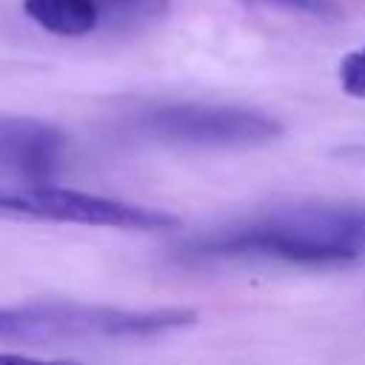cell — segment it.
Instances as JSON below:
<instances>
[{
    "label": "cell",
    "instance_id": "obj_5",
    "mask_svg": "<svg viewBox=\"0 0 365 365\" xmlns=\"http://www.w3.org/2000/svg\"><path fill=\"white\" fill-rule=\"evenodd\" d=\"M23 9L37 26L60 37H83L100 26L91 0H26Z\"/></svg>",
    "mask_w": 365,
    "mask_h": 365
},
{
    "label": "cell",
    "instance_id": "obj_1",
    "mask_svg": "<svg viewBox=\"0 0 365 365\" xmlns=\"http://www.w3.org/2000/svg\"><path fill=\"white\" fill-rule=\"evenodd\" d=\"M194 308H114L83 302H20L0 305V339L60 342V339H134L157 336L197 322Z\"/></svg>",
    "mask_w": 365,
    "mask_h": 365
},
{
    "label": "cell",
    "instance_id": "obj_3",
    "mask_svg": "<svg viewBox=\"0 0 365 365\" xmlns=\"http://www.w3.org/2000/svg\"><path fill=\"white\" fill-rule=\"evenodd\" d=\"M140 131L174 145L251 148L282 134V123L265 111L214 103H165L140 114Z\"/></svg>",
    "mask_w": 365,
    "mask_h": 365
},
{
    "label": "cell",
    "instance_id": "obj_4",
    "mask_svg": "<svg viewBox=\"0 0 365 365\" xmlns=\"http://www.w3.org/2000/svg\"><path fill=\"white\" fill-rule=\"evenodd\" d=\"M66 134L37 117L0 114V185H51L63 168Z\"/></svg>",
    "mask_w": 365,
    "mask_h": 365
},
{
    "label": "cell",
    "instance_id": "obj_9",
    "mask_svg": "<svg viewBox=\"0 0 365 365\" xmlns=\"http://www.w3.org/2000/svg\"><path fill=\"white\" fill-rule=\"evenodd\" d=\"M0 365H83L74 359H34L23 354H0Z\"/></svg>",
    "mask_w": 365,
    "mask_h": 365
},
{
    "label": "cell",
    "instance_id": "obj_2",
    "mask_svg": "<svg viewBox=\"0 0 365 365\" xmlns=\"http://www.w3.org/2000/svg\"><path fill=\"white\" fill-rule=\"evenodd\" d=\"M0 220L74 222L123 231L180 228V217L114 197H100L63 185H0Z\"/></svg>",
    "mask_w": 365,
    "mask_h": 365
},
{
    "label": "cell",
    "instance_id": "obj_8",
    "mask_svg": "<svg viewBox=\"0 0 365 365\" xmlns=\"http://www.w3.org/2000/svg\"><path fill=\"white\" fill-rule=\"evenodd\" d=\"M251 3H265V6H282L299 14H311V17H336V6L334 0H251Z\"/></svg>",
    "mask_w": 365,
    "mask_h": 365
},
{
    "label": "cell",
    "instance_id": "obj_6",
    "mask_svg": "<svg viewBox=\"0 0 365 365\" xmlns=\"http://www.w3.org/2000/svg\"><path fill=\"white\" fill-rule=\"evenodd\" d=\"M100 23L114 29H134L145 26L168 11V0H91Z\"/></svg>",
    "mask_w": 365,
    "mask_h": 365
},
{
    "label": "cell",
    "instance_id": "obj_7",
    "mask_svg": "<svg viewBox=\"0 0 365 365\" xmlns=\"http://www.w3.org/2000/svg\"><path fill=\"white\" fill-rule=\"evenodd\" d=\"M336 74H339V86L348 97L365 100V46L356 48V51H348L339 60Z\"/></svg>",
    "mask_w": 365,
    "mask_h": 365
}]
</instances>
